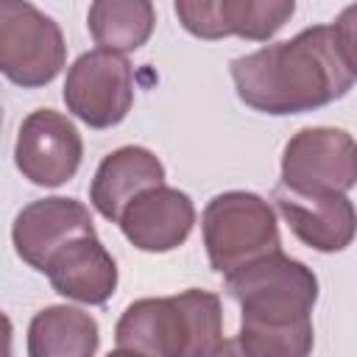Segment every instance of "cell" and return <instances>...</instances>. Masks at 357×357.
Instances as JSON below:
<instances>
[{
  "mask_svg": "<svg viewBox=\"0 0 357 357\" xmlns=\"http://www.w3.org/2000/svg\"><path fill=\"white\" fill-rule=\"evenodd\" d=\"M162 178H165V167L148 148L126 145L112 151L100 162L89 187V201L103 218L120 220L123 212L142 192L162 187Z\"/></svg>",
  "mask_w": 357,
  "mask_h": 357,
  "instance_id": "12",
  "label": "cell"
},
{
  "mask_svg": "<svg viewBox=\"0 0 357 357\" xmlns=\"http://www.w3.org/2000/svg\"><path fill=\"white\" fill-rule=\"evenodd\" d=\"M64 103L92 128L117 126L134 103V73L128 59L103 47L78 56L64 81Z\"/></svg>",
  "mask_w": 357,
  "mask_h": 357,
  "instance_id": "6",
  "label": "cell"
},
{
  "mask_svg": "<svg viewBox=\"0 0 357 357\" xmlns=\"http://www.w3.org/2000/svg\"><path fill=\"white\" fill-rule=\"evenodd\" d=\"M237 343L245 357H310L312 351V321L296 324H265L243 321Z\"/></svg>",
  "mask_w": 357,
  "mask_h": 357,
  "instance_id": "17",
  "label": "cell"
},
{
  "mask_svg": "<svg viewBox=\"0 0 357 357\" xmlns=\"http://www.w3.org/2000/svg\"><path fill=\"white\" fill-rule=\"evenodd\" d=\"M212 357H245V354H243V349H240L237 337H231V340H223Z\"/></svg>",
  "mask_w": 357,
  "mask_h": 357,
  "instance_id": "20",
  "label": "cell"
},
{
  "mask_svg": "<svg viewBox=\"0 0 357 357\" xmlns=\"http://www.w3.org/2000/svg\"><path fill=\"white\" fill-rule=\"evenodd\" d=\"M282 184L301 195H343L357 184V139L343 128H301L284 145Z\"/></svg>",
  "mask_w": 357,
  "mask_h": 357,
  "instance_id": "5",
  "label": "cell"
},
{
  "mask_svg": "<svg viewBox=\"0 0 357 357\" xmlns=\"http://www.w3.org/2000/svg\"><path fill=\"white\" fill-rule=\"evenodd\" d=\"M195 223V206L187 192L176 187H153L142 192L120 218V229L139 251L162 254L178 248Z\"/></svg>",
  "mask_w": 357,
  "mask_h": 357,
  "instance_id": "11",
  "label": "cell"
},
{
  "mask_svg": "<svg viewBox=\"0 0 357 357\" xmlns=\"http://www.w3.org/2000/svg\"><path fill=\"white\" fill-rule=\"evenodd\" d=\"M45 273L56 293L81 304H103L117 287V265L95 234L67 243Z\"/></svg>",
  "mask_w": 357,
  "mask_h": 357,
  "instance_id": "14",
  "label": "cell"
},
{
  "mask_svg": "<svg viewBox=\"0 0 357 357\" xmlns=\"http://www.w3.org/2000/svg\"><path fill=\"white\" fill-rule=\"evenodd\" d=\"M109 357H139V354H134V351H126V349H117V351H112Z\"/></svg>",
  "mask_w": 357,
  "mask_h": 357,
  "instance_id": "21",
  "label": "cell"
},
{
  "mask_svg": "<svg viewBox=\"0 0 357 357\" xmlns=\"http://www.w3.org/2000/svg\"><path fill=\"white\" fill-rule=\"evenodd\" d=\"M296 11L293 0H178L176 17L201 39H268Z\"/></svg>",
  "mask_w": 357,
  "mask_h": 357,
  "instance_id": "9",
  "label": "cell"
},
{
  "mask_svg": "<svg viewBox=\"0 0 357 357\" xmlns=\"http://www.w3.org/2000/svg\"><path fill=\"white\" fill-rule=\"evenodd\" d=\"M92 215L89 209L75 198H42L28 204L11 229L17 254L36 271H47L50 259L73 240L92 237Z\"/></svg>",
  "mask_w": 357,
  "mask_h": 357,
  "instance_id": "8",
  "label": "cell"
},
{
  "mask_svg": "<svg viewBox=\"0 0 357 357\" xmlns=\"http://www.w3.org/2000/svg\"><path fill=\"white\" fill-rule=\"evenodd\" d=\"M98 324L78 307H45L28 326V357H95Z\"/></svg>",
  "mask_w": 357,
  "mask_h": 357,
  "instance_id": "15",
  "label": "cell"
},
{
  "mask_svg": "<svg viewBox=\"0 0 357 357\" xmlns=\"http://www.w3.org/2000/svg\"><path fill=\"white\" fill-rule=\"evenodd\" d=\"M114 340L117 349L139 357H187V329L176 296L134 301L120 315Z\"/></svg>",
  "mask_w": 357,
  "mask_h": 357,
  "instance_id": "13",
  "label": "cell"
},
{
  "mask_svg": "<svg viewBox=\"0 0 357 357\" xmlns=\"http://www.w3.org/2000/svg\"><path fill=\"white\" fill-rule=\"evenodd\" d=\"M61 28L31 3H0V70L20 86H45L64 67Z\"/></svg>",
  "mask_w": 357,
  "mask_h": 357,
  "instance_id": "4",
  "label": "cell"
},
{
  "mask_svg": "<svg viewBox=\"0 0 357 357\" xmlns=\"http://www.w3.org/2000/svg\"><path fill=\"white\" fill-rule=\"evenodd\" d=\"M204 245L209 265L231 276L234 271L282 251L273 206L254 192L215 195L204 209Z\"/></svg>",
  "mask_w": 357,
  "mask_h": 357,
  "instance_id": "2",
  "label": "cell"
},
{
  "mask_svg": "<svg viewBox=\"0 0 357 357\" xmlns=\"http://www.w3.org/2000/svg\"><path fill=\"white\" fill-rule=\"evenodd\" d=\"M332 31H335V42H337V50H340L349 73L357 78V3L346 6L340 11Z\"/></svg>",
  "mask_w": 357,
  "mask_h": 357,
  "instance_id": "19",
  "label": "cell"
},
{
  "mask_svg": "<svg viewBox=\"0 0 357 357\" xmlns=\"http://www.w3.org/2000/svg\"><path fill=\"white\" fill-rule=\"evenodd\" d=\"M184 329H187V357H212L223 343V312L220 298L206 290H184L176 296Z\"/></svg>",
  "mask_w": 357,
  "mask_h": 357,
  "instance_id": "18",
  "label": "cell"
},
{
  "mask_svg": "<svg viewBox=\"0 0 357 357\" xmlns=\"http://www.w3.org/2000/svg\"><path fill=\"white\" fill-rule=\"evenodd\" d=\"M226 293L240 304L243 321L296 324L310 318L318 279L304 262L276 251L226 276Z\"/></svg>",
  "mask_w": 357,
  "mask_h": 357,
  "instance_id": "3",
  "label": "cell"
},
{
  "mask_svg": "<svg viewBox=\"0 0 357 357\" xmlns=\"http://www.w3.org/2000/svg\"><path fill=\"white\" fill-rule=\"evenodd\" d=\"M156 14L148 0H98L89 6L86 25L92 39L112 53H128L148 42Z\"/></svg>",
  "mask_w": 357,
  "mask_h": 357,
  "instance_id": "16",
  "label": "cell"
},
{
  "mask_svg": "<svg viewBox=\"0 0 357 357\" xmlns=\"http://www.w3.org/2000/svg\"><path fill=\"white\" fill-rule=\"evenodd\" d=\"M273 201L290 231L315 251H343L357 234V209L346 195H301L279 184Z\"/></svg>",
  "mask_w": 357,
  "mask_h": 357,
  "instance_id": "10",
  "label": "cell"
},
{
  "mask_svg": "<svg viewBox=\"0 0 357 357\" xmlns=\"http://www.w3.org/2000/svg\"><path fill=\"white\" fill-rule=\"evenodd\" d=\"M231 78L240 100L265 114L312 112L354 84L329 25H312L287 42L234 59Z\"/></svg>",
  "mask_w": 357,
  "mask_h": 357,
  "instance_id": "1",
  "label": "cell"
},
{
  "mask_svg": "<svg viewBox=\"0 0 357 357\" xmlns=\"http://www.w3.org/2000/svg\"><path fill=\"white\" fill-rule=\"evenodd\" d=\"M81 156V134L64 114L53 109H36L22 120L14 159L28 181L39 187H59L75 176Z\"/></svg>",
  "mask_w": 357,
  "mask_h": 357,
  "instance_id": "7",
  "label": "cell"
}]
</instances>
